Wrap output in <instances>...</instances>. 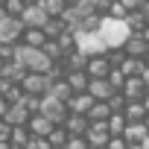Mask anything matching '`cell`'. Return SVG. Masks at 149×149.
<instances>
[{"label":"cell","instance_id":"7402d4cb","mask_svg":"<svg viewBox=\"0 0 149 149\" xmlns=\"http://www.w3.org/2000/svg\"><path fill=\"white\" fill-rule=\"evenodd\" d=\"M108 114H111L108 102H105V100H94V105L88 108L85 117H88V123H91V120H108Z\"/></svg>","mask_w":149,"mask_h":149},{"label":"cell","instance_id":"4dcf8cb0","mask_svg":"<svg viewBox=\"0 0 149 149\" xmlns=\"http://www.w3.org/2000/svg\"><path fill=\"white\" fill-rule=\"evenodd\" d=\"M0 6H3V12H6V15H15V18H18V15L24 12V6H26V3H24V0H3Z\"/></svg>","mask_w":149,"mask_h":149},{"label":"cell","instance_id":"bcb514c9","mask_svg":"<svg viewBox=\"0 0 149 149\" xmlns=\"http://www.w3.org/2000/svg\"><path fill=\"white\" fill-rule=\"evenodd\" d=\"M143 126H146V132H149V111H146V117H143Z\"/></svg>","mask_w":149,"mask_h":149},{"label":"cell","instance_id":"f546056e","mask_svg":"<svg viewBox=\"0 0 149 149\" xmlns=\"http://www.w3.org/2000/svg\"><path fill=\"white\" fill-rule=\"evenodd\" d=\"M105 79H108V85H111L114 91H120V88H123V82H126V76H123V70H120V67H111Z\"/></svg>","mask_w":149,"mask_h":149},{"label":"cell","instance_id":"7a4b0ae2","mask_svg":"<svg viewBox=\"0 0 149 149\" xmlns=\"http://www.w3.org/2000/svg\"><path fill=\"white\" fill-rule=\"evenodd\" d=\"M97 29H100V35H102V41H105L108 50H120V47L126 44V38L132 35L129 24H126L123 18H111V15H102Z\"/></svg>","mask_w":149,"mask_h":149},{"label":"cell","instance_id":"e0dca14e","mask_svg":"<svg viewBox=\"0 0 149 149\" xmlns=\"http://www.w3.org/2000/svg\"><path fill=\"white\" fill-rule=\"evenodd\" d=\"M61 126L67 129V134H85V129H88V117H85V114H73V111H67V117H64Z\"/></svg>","mask_w":149,"mask_h":149},{"label":"cell","instance_id":"484cf974","mask_svg":"<svg viewBox=\"0 0 149 149\" xmlns=\"http://www.w3.org/2000/svg\"><path fill=\"white\" fill-rule=\"evenodd\" d=\"M105 126H108L111 134H123V129H126V117H123V111H111L108 120H105Z\"/></svg>","mask_w":149,"mask_h":149},{"label":"cell","instance_id":"681fc988","mask_svg":"<svg viewBox=\"0 0 149 149\" xmlns=\"http://www.w3.org/2000/svg\"><path fill=\"white\" fill-rule=\"evenodd\" d=\"M24 3H38V0H24Z\"/></svg>","mask_w":149,"mask_h":149},{"label":"cell","instance_id":"30bf717a","mask_svg":"<svg viewBox=\"0 0 149 149\" xmlns=\"http://www.w3.org/2000/svg\"><path fill=\"white\" fill-rule=\"evenodd\" d=\"M29 108L24 105V102H12L9 108H6V114H3V120L9 123V126H26V120H29Z\"/></svg>","mask_w":149,"mask_h":149},{"label":"cell","instance_id":"f35d334b","mask_svg":"<svg viewBox=\"0 0 149 149\" xmlns=\"http://www.w3.org/2000/svg\"><path fill=\"white\" fill-rule=\"evenodd\" d=\"M6 108H9V102L3 100V94H0V117H3V114H6Z\"/></svg>","mask_w":149,"mask_h":149},{"label":"cell","instance_id":"6da1fadb","mask_svg":"<svg viewBox=\"0 0 149 149\" xmlns=\"http://www.w3.org/2000/svg\"><path fill=\"white\" fill-rule=\"evenodd\" d=\"M12 58H15L18 64H24V70H29V73H47L50 64H53V58H50L41 47H29V44H24V41H18V44L12 47Z\"/></svg>","mask_w":149,"mask_h":149},{"label":"cell","instance_id":"1f68e13d","mask_svg":"<svg viewBox=\"0 0 149 149\" xmlns=\"http://www.w3.org/2000/svg\"><path fill=\"white\" fill-rule=\"evenodd\" d=\"M64 149H91V146H88L85 134H70V137H67V143H64Z\"/></svg>","mask_w":149,"mask_h":149},{"label":"cell","instance_id":"db71d44e","mask_svg":"<svg viewBox=\"0 0 149 149\" xmlns=\"http://www.w3.org/2000/svg\"><path fill=\"white\" fill-rule=\"evenodd\" d=\"M0 3H3V0H0Z\"/></svg>","mask_w":149,"mask_h":149},{"label":"cell","instance_id":"83f0119b","mask_svg":"<svg viewBox=\"0 0 149 149\" xmlns=\"http://www.w3.org/2000/svg\"><path fill=\"white\" fill-rule=\"evenodd\" d=\"M67 137H70V134H67V129H64L61 123H58V126H53V129H50V134H47L50 146H64V143H67Z\"/></svg>","mask_w":149,"mask_h":149},{"label":"cell","instance_id":"f907efd6","mask_svg":"<svg viewBox=\"0 0 149 149\" xmlns=\"http://www.w3.org/2000/svg\"><path fill=\"white\" fill-rule=\"evenodd\" d=\"M3 61H6V58H3V56H0V67H3Z\"/></svg>","mask_w":149,"mask_h":149},{"label":"cell","instance_id":"9c48e42d","mask_svg":"<svg viewBox=\"0 0 149 149\" xmlns=\"http://www.w3.org/2000/svg\"><path fill=\"white\" fill-rule=\"evenodd\" d=\"M108 70H111V61H108L105 53L88 56V61H85V73H88L91 79H97V76H108Z\"/></svg>","mask_w":149,"mask_h":149},{"label":"cell","instance_id":"7dc6e473","mask_svg":"<svg viewBox=\"0 0 149 149\" xmlns=\"http://www.w3.org/2000/svg\"><path fill=\"white\" fill-rule=\"evenodd\" d=\"M143 61H146V64H149V47H146V53H143Z\"/></svg>","mask_w":149,"mask_h":149},{"label":"cell","instance_id":"7bdbcfd3","mask_svg":"<svg viewBox=\"0 0 149 149\" xmlns=\"http://www.w3.org/2000/svg\"><path fill=\"white\" fill-rule=\"evenodd\" d=\"M126 149H146V146H143V143H129Z\"/></svg>","mask_w":149,"mask_h":149},{"label":"cell","instance_id":"52a82bcc","mask_svg":"<svg viewBox=\"0 0 149 149\" xmlns=\"http://www.w3.org/2000/svg\"><path fill=\"white\" fill-rule=\"evenodd\" d=\"M18 18H21L24 29H32V26H35V29H41V26L47 24V18H50V15L44 12V6H41V3H26V6H24V12H21Z\"/></svg>","mask_w":149,"mask_h":149},{"label":"cell","instance_id":"836d02e7","mask_svg":"<svg viewBox=\"0 0 149 149\" xmlns=\"http://www.w3.org/2000/svg\"><path fill=\"white\" fill-rule=\"evenodd\" d=\"M26 149H53V146H50V140H47V137L29 134V140H26Z\"/></svg>","mask_w":149,"mask_h":149},{"label":"cell","instance_id":"2e32d148","mask_svg":"<svg viewBox=\"0 0 149 149\" xmlns=\"http://www.w3.org/2000/svg\"><path fill=\"white\" fill-rule=\"evenodd\" d=\"M146 137H149V132H146L143 120L140 123H126V129H123V140L126 143H143Z\"/></svg>","mask_w":149,"mask_h":149},{"label":"cell","instance_id":"f6af8a7d","mask_svg":"<svg viewBox=\"0 0 149 149\" xmlns=\"http://www.w3.org/2000/svg\"><path fill=\"white\" fill-rule=\"evenodd\" d=\"M0 149H12V143L9 140H0Z\"/></svg>","mask_w":149,"mask_h":149},{"label":"cell","instance_id":"d6a6232c","mask_svg":"<svg viewBox=\"0 0 149 149\" xmlns=\"http://www.w3.org/2000/svg\"><path fill=\"white\" fill-rule=\"evenodd\" d=\"M126 6L120 3V0H111V3H108V9H105V15H111V18H126Z\"/></svg>","mask_w":149,"mask_h":149},{"label":"cell","instance_id":"8fae6325","mask_svg":"<svg viewBox=\"0 0 149 149\" xmlns=\"http://www.w3.org/2000/svg\"><path fill=\"white\" fill-rule=\"evenodd\" d=\"M120 94H123L126 100H143L146 85H143V79H140V76H126V82H123Z\"/></svg>","mask_w":149,"mask_h":149},{"label":"cell","instance_id":"7c38bea8","mask_svg":"<svg viewBox=\"0 0 149 149\" xmlns=\"http://www.w3.org/2000/svg\"><path fill=\"white\" fill-rule=\"evenodd\" d=\"M56 123L53 120H47L44 114H29V120H26V129H29V134H38V137H47L50 134V129H53Z\"/></svg>","mask_w":149,"mask_h":149},{"label":"cell","instance_id":"f1b7e54d","mask_svg":"<svg viewBox=\"0 0 149 149\" xmlns=\"http://www.w3.org/2000/svg\"><path fill=\"white\" fill-rule=\"evenodd\" d=\"M38 3L44 6V12H47L50 18H56V15H61V12H64V6H67L64 0H38Z\"/></svg>","mask_w":149,"mask_h":149},{"label":"cell","instance_id":"44dd1931","mask_svg":"<svg viewBox=\"0 0 149 149\" xmlns=\"http://www.w3.org/2000/svg\"><path fill=\"white\" fill-rule=\"evenodd\" d=\"M47 94H53V97H58V100H64V102L73 97V91H70V85H67V79H64V76H61V79H53Z\"/></svg>","mask_w":149,"mask_h":149},{"label":"cell","instance_id":"d4e9b609","mask_svg":"<svg viewBox=\"0 0 149 149\" xmlns=\"http://www.w3.org/2000/svg\"><path fill=\"white\" fill-rule=\"evenodd\" d=\"M21 41L24 44H29V47H41L44 41H47V35H44V29H24V35H21Z\"/></svg>","mask_w":149,"mask_h":149},{"label":"cell","instance_id":"c3c4849f","mask_svg":"<svg viewBox=\"0 0 149 149\" xmlns=\"http://www.w3.org/2000/svg\"><path fill=\"white\" fill-rule=\"evenodd\" d=\"M64 3H67V6H73V3H79V0H64Z\"/></svg>","mask_w":149,"mask_h":149},{"label":"cell","instance_id":"277c9868","mask_svg":"<svg viewBox=\"0 0 149 149\" xmlns=\"http://www.w3.org/2000/svg\"><path fill=\"white\" fill-rule=\"evenodd\" d=\"M38 114H44L47 120H53V123L58 126V123H64V117H67V102L58 100V97H53V94H44V97L38 100Z\"/></svg>","mask_w":149,"mask_h":149},{"label":"cell","instance_id":"e575fe53","mask_svg":"<svg viewBox=\"0 0 149 149\" xmlns=\"http://www.w3.org/2000/svg\"><path fill=\"white\" fill-rule=\"evenodd\" d=\"M129 143L123 140V134H111L108 137V143H105V149H126Z\"/></svg>","mask_w":149,"mask_h":149},{"label":"cell","instance_id":"ffe728a7","mask_svg":"<svg viewBox=\"0 0 149 149\" xmlns=\"http://www.w3.org/2000/svg\"><path fill=\"white\" fill-rule=\"evenodd\" d=\"M24 64H18L15 58L12 61H3V67H0V76H3V79H9V82H21L24 79Z\"/></svg>","mask_w":149,"mask_h":149},{"label":"cell","instance_id":"603a6c76","mask_svg":"<svg viewBox=\"0 0 149 149\" xmlns=\"http://www.w3.org/2000/svg\"><path fill=\"white\" fill-rule=\"evenodd\" d=\"M123 21L129 24V29H132V32H140V29L149 24V21H146V15H143L140 9H132V12H126V18H123Z\"/></svg>","mask_w":149,"mask_h":149},{"label":"cell","instance_id":"74e56055","mask_svg":"<svg viewBox=\"0 0 149 149\" xmlns=\"http://www.w3.org/2000/svg\"><path fill=\"white\" fill-rule=\"evenodd\" d=\"M140 79H143V85H146V88H149V64H146V67H143V70H140Z\"/></svg>","mask_w":149,"mask_h":149},{"label":"cell","instance_id":"d590c367","mask_svg":"<svg viewBox=\"0 0 149 149\" xmlns=\"http://www.w3.org/2000/svg\"><path fill=\"white\" fill-rule=\"evenodd\" d=\"M9 132H12V126H9L3 117H0V140H9Z\"/></svg>","mask_w":149,"mask_h":149},{"label":"cell","instance_id":"4fadbf2b","mask_svg":"<svg viewBox=\"0 0 149 149\" xmlns=\"http://www.w3.org/2000/svg\"><path fill=\"white\" fill-rule=\"evenodd\" d=\"M146 47H149V41H146V38L140 35V32H132V35L126 38V44H123L120 50H123L126 56H140V58H143V53H146Z\"/></svg>","mask_w":149,"mask_h":149},{"label":"cell","instance_id":"8d00e7d4","mask_svg":"<svg viewBox=\"0 0 149 149\" xmlns=\"http://www.w3.org/2000/svg\"><path fill=\"white\" fill-rule=\"evenodd\" d=\"M120 3H123V6L132 12V9H140V3H143V0H120Z\"/></svg>","mask_w":149,"mask_h":149},{"label":"cell","instance_id":"816d5d0a","mask_svg":"<svg viewBox=\"0 0 149 149\" xmlns=\"http://www.w3.org/2000/svg\"><path fill=\"white\" fill-rule=\"evenodd\" d=\"M12 149H26V146H12Z\"/></svg>","mask_w":149,"mask_h":149},{"label":"cell","instance_id":"5b68a950","mask_svg":"<svg viewBox=\"0 0 149 149\" xmlns=\"http://www.w3.org/2000/svg\"><path fill=\"white\" fill-rule=\"evenodd\" d=\"M50 82H53V79L47 76V73H29V70H26L24 79H21L18 85H21V91L29 94V97H44V94L50 91Z\"/></svg>","mask_w":149,"mask_h":149},{"label":"cell","instance_id":"cb8c5ba5","mask_svg":"<svg viewBox=\"0 0 149 149\" xmlns=\"http://www.w3.org/2000/svg\"><path fill=\"white\" fill-rule=\"evenodd\" d=\"M41 29H44V35H47V38H58V35L67 29V24H64V21L56 15V18H47V24H44Z\"/></svg>","mask_w":149,"mask_h":149},{"label":"cell","instance_id":"3957f363","mask_svg":"<svg viewBox=\"0 0 149 149\" xmlns=\"http://www.w3.org/2000/svg\"><path fill=\"white\" fill-rule=\"evenodd\" d=\"M73 38H76V50L85 53V56H97V53H105V41L100 35V29H73Z\"/></svg>","mask_w":149,"mask_h":149},{"label":"cell","instance_id":"ab89813d","mask_svg":"<svg viewBox=\"0 0 149 149\" xmlns=\"http://www.w3.org/2000/svg\"><path fill=\"white\" fill-rule=\"evenodd\" d=\"M140 12L146 15V21H149V0H143V3H140Z\"/></svg>","mask_w":149,"mask_h":149},{"label":"cell","instance_id":"8992f818","mask_svg":"<svg viewBox=\"0 0 149 149\" xmlns=\"http://www.w3.org/2000/svg\"><path fill=\"white\" fill-rule=\"evenodd\" d=\"M24 35V24L15 15H3L0 18V47L3 44H18Z\"/></svg>","mask_w":149,"mask_h":149},{"label":"cell","instance_id":"5bb4252c","mask_svg":"<svg viewBox=\"0 0 149 149\" xmlns=\"http://www.w3.org/2000/svg\"><path fill=\"white\" fill-rule=\"evenodd\" d=\"M94 100H108L111 94H114V88L108 85V79L105 76H97V79H88V88H85Z\"/></svg>","mask_w":149,"mask_h":149},{"label":"cell","instance_id":"ba28073f","mask_svg":"<svg viewBox=\"0 0 149 149\" xmlns=\"http://www.w3.org/2000/svg\"><path fill=\"white\" fill-rule=\"evenodd\" d=\"M108 137H111V132H108L105 120H91V123H88V129H85V140H88V146H105Z\"/></svg>","mask_w":149,"mask_h":149},{"label":"cell","instance_id":"ac0fdd59","mask_svg":"<svg viewBox=\"0 0 149 149\" xmlns=\"http://www.w3.org/2000/svg\"><path fill=\"white\" fill-rule=\"evenodd\" d=\"M64 79H67V85H70V91L73 94H79V91H85L88 88V73L85 70H64Z\"/></svg>","mask_w":149,"mask_h":149},{"label":"cell","instance_id":"9a60e30c","mask_svg":"<svg viewBox=\"0 0 149 149\" xmlns=\"http://www.w3.org/2000/svg\"><path fill=\"white\" fill-rule=\"evenodd\" d=\"M91 105H94V97L88 91H79V94H73L67 100V111H73V114H88Z\"/></svg>","mask_w":149,"mask_h":149},{"label":"cell","instance_id":"f5cc1de1","mask_svg":"<svg viewBox=\"0 0 149 149\" xmlns=\"http://www.w3.org/2000/svg\"><path fill=\"white\" fill-rule=\"evenodd\" d=\"M53 149H64V146H53Z\"/></svg>","mask_w":149,"mask_h":149},{"label":"cell","instance_id":"ee69618b","mask_svg":"<svg viewBox=\"0 0 149 149\" xmlns=\"http://www.w3.org/2000/svg\"><path fill=\"white\" fill-rule=\"evenodd\" d=\"M143 105H146V111H149V88H146V94H143Z\"/></svg>","mask_w":149,"mask_h":149},{"label":"cell","instance_id":"d6986e66","mask_svg":"<svg viewBox=\"0 0 149 149\" xmlns=\"http://www.w3.org/2000/svg\"><path fill=\"white\" fill-rule=\"evenodd\" d=\"M117 67L123 70V76H140V70L146 67V61H143L140 56H123V61H120Z\"/></svg>","mask_w":149,"mask_h":149},{"label":"cell","instance_id":"4316f807","mask_svg":"<svg viewBox=\"0 0 149 149\" xmlns=\"http://www.w3.org/2000/svg\"><path fill=\"white\" fill-rule=\"evenodd\" d=\"M26 140H29V129H26V126H12L9 143H12V146H26Z\"/></svg>","mask_w":149,"mask_h":149},{"label":"cell","instance_id":"b9f144b4","mask_svg":"<svg viewBox=\"0 0 149 149\" xmlns=\"http://www.w3.org/2000/svg\"><path fill=\"white\" fill-rule=\"evenodd\" d=\"M140 35H143V38H146V41H149V24H146V26H143V29H140Z\"/></svg>","mask_w":149,"mask_h":149},{"label":"cell","instance_id":"60d3db41","mask_svg":"<svg viewBox=\"0 0 149 149\" xmlns=\"http://www.w3.org/2000/svg\"><path fill=\"white\" fill-rule=\"evenodd\" d=\"M9 85H12V82H9V79H3V76H0V94H3V91H6V88H9Z\"/></svg>","mask_w":149,"mask_h":149}]
</instances>
